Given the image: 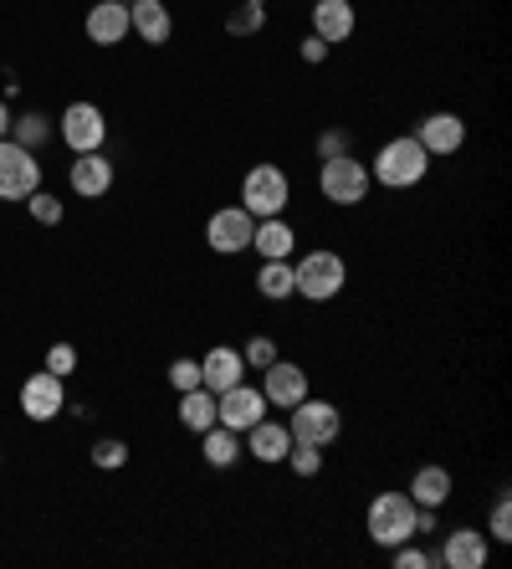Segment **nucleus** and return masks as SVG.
Instances as JSON below:
<instances>
[{"label": "nucleus", "mask_w": 512, "mask_h": 569, "mask_svg": "<svg viewBox=\"0 0 512 569\" xmlns=\"http://www.w3.org/2000/svg\"><path fill=\"white\" fill-rule=\"evenodd\" d=\"M318 196L329 206H364L374 180H369V164L359 154H339V159H318Z\"/></svg>", "instance_id": "7ed1b4c3"}, {"label": "nucleus", "mask_w": 512, "mask_h": 569, "mask_svg": "<svg viewBox=\"0 0 512 569\" xmlns=\"http://www.w3.org/2000/svg\"><path fill=\"white\" fill-rule=\"evenodd\" d=\"M170 385L180 390V396H184V390H195V385H200V359H174V365H170Z\"/></svg>", "instance_id": "f704fd0d"}, {"label": "nucleus", "mask_w": 512, "mask_h": 569, "mask_svg": "<svg viewBox=\"0 0 512 569\" xmlns=\"http://www.w3.org/2000/svg\"><path fill=\"white\" fill-rule=\"evenodd\" d=\"M47 370L67 380V375L78 370V349H72V345H52V349H47Z\"/></svg>", "instance_id": "c9c22d12"}, {"label": "nucleus", "mask_w": 512, "mask_h": 569, "mask_svg": "<svg viewBox=\"0 0 512 569\" xmlns=\"http://www.w3.org/2000/svg\"><path fill=\"white\" fill-rule=\"evenodd\" d=\"M82 27H88L92 47H119V41L129 37V6H123V0H98Z\"/></svg>", "instance_id": "aec40b11"}, {"label": "nucleus", "mask_w": 512, "mask_h": 569, "mask_svg": "<svg viewBox=\"0 0 512 569\" xmlns=\"http://www.w3.org/2000/svg\"><path fill=\"white\" fill-rule=\"evenodd\" d=\"M27 211H31V221H41V226H62V200L52 196V190H31L27 196Z\"/></svg>", "instance_id": "c85d7f7f"}, {"label": "nucleus", "mask_w": 512, "mask_h": 569, "mask_svg": "<svg viewBox=\"0 0 512 569\" xmlns=\"http://www.w3.org/2000/svg\"><path fill=\"white\" fill-rule=\"evenodd\" d=\"M262 396H267V406H272V411H292L302 396H313V390H308V370L277 355L272 365L262 370Z\"/></svg>", "instance_id": "f8f14e48"}, {"label": "nucleus", "mask_w": 512, "mask_h": 569, "mask_svg": "<svg viewBox=\"0 0 512 569\" xmlns=\"http://www.w3.org/2000/svg\"><path fill=\"white\" fill-rule=\"evenodd\" d=\"M180 426L184 431H195V437L215 426V396L205 390V385H195V390H184L180 396Z\"/></svg>", "instance_id": "393cba45"}, {"label": "nucleus", "mask_w": 512, "mask_h": 569, "mask_svg": "<svg viewBox=\"0 0 512 569\" xmlns=\"http://www.w3.org/2000/svg\"><path fill=\"white\" fill-rule=\"evenodd\" d=\"M123 6H133V0H123Z\"/></svg>", "instance_id": "58836bf2"}, {"label": "nucleus", "mask_w": 512, "mask_h": 569, "mask_svg": "<svg viewBox=\"0 0 512 569\" xmlns=\"http://www.w3.org/2000/svg\"><path fill=\"white\" fill-rule=\"evenodd\" d=\"M129 31L139 41H149V47H164V41L174 37V16L164 0H133L129 6Z\"/></svg>", "instance_id": "6ab92c4d"}, {"label": "nucleus", "mask_w": 512, "mask_h": 569, "mask_svg": "<svg viewBox=\"0 0 512 569\" xmlns=\"http://www.w3.org/2000/svg\"><path fill=\"white\" fill-rule=\"evenodd\" d=\"M415 139H421V149L431 159H446V154H456L461 144H466V123H461V113H425L421 123H415Z\"/></svg>", "instance_id": "4468645a"}, {"label": "nucleus", "mask_w": 512, "mask_h": 569, "mask_svg": "<svg viewBox=\"0 0 512 569\" xmlns=\"http://www.w3.org/2000/svg\"><path fill=\"white\" fill-rule=\"evenodd\" d=\"M486 539H492V543H512V498H508V492H498V503H492Z\"/></svg>", "instance_id": "c756f323"}, {"label": "nucleus", "mask_w": 512, "mask_h": 569, "mask_svg": "<svg viewBox=\"0 0 512 569\" xmlns=\"http://www.w3.org/2000/svg\"><path fill=\"white\" fill-rule=\"evenodd\" d=\"M57 139H62L72 154H98L108 144V119L98 103H67L62 119H57Z\"/></svg>", "instance_id": "0eeeda50"}, {"label": "nucleus", "mask_w": 512, "mask_h": 569, "mask_svg": "<svg viewBox=\"0 0 512 569\" xmlns=\"http://www.w3.org/2000/svg\"><path fill=\"white\" fill-rule=\"evenodd\" d=\"M282 462H288L298 477H318L323 472V447H302V441H292V451L282 457Z\"/></svg>", "instance_id": "7c9ffc66"}, {"label": "nucleus", "mask_w": 512, "mask_h": 569, "mask_svg": "<svg viewBox=\"0 0 512 569\" xmlns=\"http://www.w3.org/2000/svg\"><path fill=\"white\" fill-rule=\"evenodd\" d=\"M67 180H72V196L82 200H98L113 190V159L98 149V154H78L72 159V170H67Z\"/></svg>", "instance_id": "a211bd4d"}, {"label": "nucleus", "mask_w": 512, "mask_h": 569, "mask_svg": "<svg viewBox=\"0 0 512 569\" xmlns=\"http://www.w3.org/2000/svg\"><path fill=\"white\" fill-rule=\"evenodd\" d=\"M292 206V180L282 164H251L247 180H241V211L267 221V216H282Z\"/></svg>", "instance_id": "20e7f679"}, {"label": "nucleus", "mask_w": 512, "mask_h": 569, "mask_svg": "<svg viewBox=\"0 0 512 569\" xmlns=\"http://www.w3.org/2000/svg\"><path fill=\"white\" fill-rule=\"evenodd\" d=\"M451 488H456V482H451V472L446 467H421V472L410 477V498H415V508H446L451 503Z\"/></svg>", "instance_id": "5701e85b"}, {"label": "nucleus", "mask_w": 512, "mask_h": 569, "mask_svg": "<svg viewBox=\"0 0 512 569\" xmlns=\"http://www.w3.org/2000/svg\"><path fill=\"white\" fill-rule=\"evenodd\" d=\"M329 52H333V47H329V41H318V37H308V41H302V62H329Z\"/></svg>", "instance_id": "e433bc0d"}, {"label": "nucleus", "mask_w": 512, "mask_h": 569, "mask_svg": "<svg viewBox=\"0 0 512 569\" xmlns=\"http://www.w3.org/2000/svg\"><path fill=\"white\" fill-rule=\"evenodd\" d=\"M267 27V0H241L237 11L225 16V31L237 41H247V37H257V31Z\"/></svg>", "instance_id": "bb28decb"}, {"label": "nucleus", "mask_w": 512, "mask_h": 569, "mask_svg": "<svg viewBox=\"0 0 512 569\" xmlns=\"http://www.w3.org/2000/svg\"><path fill=\"white\" fill-rule=\"evenodd\" d=\"M241 380H247L241 349H231V345L205 349V359H200V385H205L211 396H221V390H231V385H241Z\"/></svg>", "instance_id": "dca6fc26"}, {"label": "nucleus", "mask_w": 512, "mask_h": 569, "mask_svg": "<svg viewBox=\"0 0 512 569\" xmlns=\"http://www.w3.org/2000/svg\"><path fill=\"white\" fill-rule=\"evenodd\" d=\"M31 190H41L37 154L21 149L16 139H0V200H27Z\"/></svg>", "instance_id": "6e6552de"}, {"label": "nucleus", "mask_w": 512, "mask_h": 569, "mask_svg": "<svg viewBox=\"0 0 512 569\" xmlns=\"http://www.w3.org/2000/svg\"><path fill=\"white\" fill-rule=\"evenodd\" d=\"M241 359H247V370H267L277 359V345L267 339V333H251L247 345H241Z\"/></svg>", "instance_id": "473e14b6"}, {"label": "nucleus", "mask_w": 512, "mask_h": 569, "mask_svg": "<svg viewBox=\"0 0 512 569\" xmlns=\"http://www.w3.org/2000/svg\"><path fill=\"white\" fill-rule=\"evenodd\" d=\"M11 133V108H6V93H0V139Z\"/></svg>", "instance_id": "4c0bfd02"}, {"label": "nucleus", "mask_w": 512, "mask_h": 569, "mask_svg": "<svg viewBox=\"0 0 512 569\" xmlns=\"http://www.w3.org/2000/svg\"><path fill=\"white\" fill-rule=\"evenodd\" d=\"M288 431L292 441H302V447H333L343 431V416L333 400H313V396H302L298 406L288 411Z\"/></svg>", "instance_id": "423d86ee"}, {"label": "nucleus", "mask_w": 512, "mask_h": 569, "mask_svg": "<svg viewBox=\"0 0 512 569\" xmlns=\"http://www.w3.org/2000/svg\"><path fill=\"white\" fill-rule=\"evenodd\" d=\"M486 559H492V539L482 529H451L435 549L441 569H486Z\"/></svg>", "instance_id": "ddd939ff"}, {"label": "nucleus", "mask_w": 512, "mask_h": 569, "mask_svg": "<svg viewBox=\"0 0 512 569\" xmlns=\"http://www.w3.org/2000/svg\"><path fill=\"white\" fill-rule=\"evenodd\" d=\"M241 447H247L251 462L277 467V462H282V457L292 451V431H288V421H277V416H262V421L251 426V431H241Z\"/></svg>", "instance_id": "2eb2a0df"}, {"label": "nucleus", "mask_w": 512, "mask_h": 569, "mask_svg": "<svg viewBox=\"0 0 512 569\" xmlns=\"http://www.w3.org/2000/svg\"><path fill=\"white\" fill-rule=\"evenodd\" d=\"M52 133H57V123L47 119L41 108H31V113H21V119H11V133H6V139H16V144H21V149H31V154H37V149L47 144Z\"/></svg>", "instance_id": "a878e982"}, {"label": "nucleus", "mask_w": 512, "mask_h": 569, "mask_svg": "<svg viewBox=\"0 0 512 569\" xmlns=\"http://www.w3.org/2000/svg\"><path fill=\"white\" fill-rule=\"evenodd\" d=\"M425 174H431V154L421 149L415 133H394L380 144V154L369 159V180L384 190H415Z\"/></svg>", "instance_id": "f257e3e1"}, {"label": "nucleus", "mask_w": 512, "mask_h": 569, "mask_svg": "<svg viewBox=\"0 0 512 569\" xmlns=\"http://www.w3.org/2000/svg\"><path fill=\"white\" fill-rule=\"evenodd\" d=\"M257 292H262L267 303H288V298H298V282H292V257H277V262L257 267Z\"/></svg>", "instance_id": "b1692460"}, {"label": "nucleus", "mask_w": 512, "mask_h": 569, "mask_svg": "<svg viewBox=\"0 0 512 569\" xmlns=\"http://www.w3.org/2000/svg\"><path fill=\"white\" fill-rule=\"evenodd\" d=\"M123 462H129V447H123L119 437H103V441H92V467H103V472H119Z\"/></svg>", "instance_id": "2f4dec72"}, {"label": "nucleus", "mask_w": 512, "mask_h": 569, "mask_svg": "<svg viewBox=\"0 0 512 569\" xmlns=\"http://www.w3.org/2000/svg\"><path fill=\"white\" fill-rule=\"evenodd\" d=\"M354 31H359L354 0H313V37L318 41L339 47V41H349Z\"/></svg>", "instance_id": "f3484780"}, {"label": "nucleus", "mask_w": 512, "mask_h": 569, "mask_svg": "<svg viewBox=\"0 0 512 569\" xmlns=\"http://www.w3.org/2000/svg\"><path fill=\"white\" fill-rule=\"evenodd\" d=\"M390 565L394 569H435V549H421L415 539H405L390 549Z\"/></svg>", "instance_id": "cd10ccee"}, {"label": "nucleus", "mask_w": 512, "mask_h": 569, "mask_svg": "<svg viewBox=\"0 0 512 569\" xmlns=\"http://www.w3.org/2000/svg\"><path fill=\"white\" fill-rule=\"evenodd\" d=\"M62 411H67V380L62 375L37 370L27 385H21V416H27V421L47 426V421H57Z\"/></svg>", "instance_id": "9d476101"}, {"label": "nucleus", "mask_w": 512, "mask_h": 569, "mask_svg": "<svg viewBox=\"0 0 512 569\" xmlns=\"http://www.w3.org/2000/svg\"><path fill=\"white\" fill-rule=\"evenodd\" d=\"M200 457L215 467V472H225V467H237L241 457H247V447H241V431H231V426L215 421L211 431H200Z\"/></svg>", "instance_id": "4be33fe9"}, {"label": "nucleus", "mask_w": 512, "mask_h": 569, "mask_svg": "<svg viewBox=\"0 0 512 569\" xmlns=\"http://www.w3.org/2000/svg\"><path fill=\"white\" fill-rule=\"evenodd\" d=\"M354 133L349 129H323L318 133V159H339V154H354Z\"/></svg>", "instance_id": "72a5a7b5"}, {"label": "nucleus", "mask_w": 512, "mask_h": 569, "mask_svg": "<svg viewBox=\"0 0 512 569\" xmlns=\"http://www.w3.org/2000/svg\"><path fill=\"white\" fill-rule=\"evenodd\" d=\"M272 411L267 406V396H262V385H231V390H221L215 396V421L221 426H231V431H251V426L262 421V416Z\"/></svg>", "instance_id": "9b49d317"}, {"label": "nucleus", "mask_w": 512, "mask_h": 569, "mask_svg": "<svg viewBox=\"0 0 512 569\" xmlns=\"http://www.w3.org/2000/svg\"><path fill=\"white\" fill-rule=\"evenodd\" d=\"M292 282H298V298H308V303H333L349 288V262L329 247H313V252L292 257Z\"/></svg>", "instance_id": "f03ea898"}, {"label": "nucleus", "mask_w": 512, "mask_h": 569, "mask_svg": "<svg viewBox=\"0 0 512 569\" xmlns=\"http://www.w3.org/2000/svg\"><path fill=\"white\" fill-rule=\"evenodd\" d=\"M364 529L380 549H394V543L415 539V498H410V492H380L364 513Z\"/></svg>", "instance_id": "39448f33"}, {"label": "nucleus", "mask_w": 512, "mask_h": 569, "mask_svg": "<svg viewBox=\"0 0 512 569\" xmlns=\"http://www.w3.org/2000/svg\"><path fill=\"white\" fill-rule=\"evenodd\" d=\"M251 231H257V216H247L241 206H221L205 221V247L215 257H241V252H251Z\"/></svg>", "instance_id": "1a4fd4ad"}, {"label": "nucleus", "mask_w": 512, "mask_h": 569, "mask_svg": "<svg viewBox=\"0 0 512 569\" xmlns=\"http://www.w3.org/2000/svg\"><path fill=\"white\" fill-rule=\"evenodd\" d=\"M251 252L262 257V262L292 257V252H298V231H292L282 216H267V221H257V231H251Z\"/></svg>", "instance_id": "412c9836"}]
</instances>
